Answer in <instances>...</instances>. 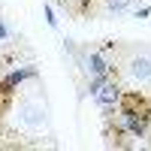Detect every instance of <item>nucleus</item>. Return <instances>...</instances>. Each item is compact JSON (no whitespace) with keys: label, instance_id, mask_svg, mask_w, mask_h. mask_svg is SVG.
Here are the masks:
<instances>
[{"label":"nucleus","instance_id":"obj_9","mask_svg":"<svg viewBox=\"0 0 151 151\" xmlns=\"http://www.w3.org/2000/svg\"><path fill=\"white\" fill-rule=\"evenodd\" d=\"M3 40H9V30H6V24L0 21V42H3Z\"/></svg>","mask_w":151,"mask_h":151},{"label":"nucleus","instance_id":"obj_8","mask_svg":"<svg viewBox=\"0 0 151 151\" xmlns=\"http://www.w3.org/2000/svg\"><path fill=\"white\" fill-rule=\"evenodd\" d=\"M45 15H48V24L58 27V18H55V9H52V6H45Z\"/></svg>","mask_w":151,"mask_h":151},{"label":"nucleus","instance_id":"obj_5","mask_svg":"<svg viewBox=\"0 0 151 151\" xmlns=\"http://www.w3.org/2000/svg\"><path fill=\"white\" fill-rule=\"evenodd\" d=\"M91 3L94 0H58V6H64L70 12H79V15H85V12L91 9Z\"/></svg>","mask_w":151,"mask_h":151},{"label":"nucleus","instance_id":"obj_6","mask_svg":"<svg viewBox=\"0 0 151 151\" xmlns=\"http://www.w3.org/2000/svg\"><path fill=\"white\" fill-rule=\"evenodd\" d=\"M130 3H133V0H103V6H106L109 15H121V12H127Z\"/></svg>","mask_w":151,"mask_h":151},{"label":"nucleus","instance_id":"obj_2","mask_svg":"<svg viewBox=\"0 0 151 151\" xmlns=\"http://www.w3.org/2000/svg\"><path fill=\"white\" fill-rule=\"evenodd\" d=\"M121 94H124V88H121V82H118V76H109V79H103V82H100V85L94 88V91H91L94 103L100 106V112H103V118L115 115Z\"/></svg>","mask_w":151,"mask_h":151},{"label":"nucleus","instance_id":"obj_3","mask_svg":"<svg viewBox=\"0 0 151 151\" xmlns=\"http://www.w3.org/2000/svg\"><path fill=\"white\" fill-rule=\"evenodd\" d=\"M127 73H130L133 82L151 85V55H133L127 60Z\"/></svg>","mask_w":151,"mask_h":151},{"label":"nucleus","instance_id":"obj_1","mask_svg":"<svg viewBox=\"0 0 151 151\" xmlns=\"http://www.w3.org/2000/svg\"><path fill=\"white\" fill-rule=\"evenodd\" d=\"M115 115L133 139H145V133L151 130V103L139 91H124L121 100H118Z\"/></svg>","mask_w":151,"mask_h":151},{"label":"nucleus","instance_id":"obj_7","mask_svg":"<svg viewBox=\"0 0 151 151\" xmlns=\"http://www.w3.org/2000/svg\"><path fill=\"white\" fill-rule=\"evenodd\" d=\"M148 15H151V6H148V3L136 9V18H148Z\"/></svg>","mask_w":151,"mask_h":151},{"label":"nucleus","instance_id":"obj_4","mask_svg":"<svg viewBox=\"0 0 151 151\" xmlns=\"http://www.w3.org/2000/svg\"><path fill=\"white\" fill-rule=\"evenodd\" d=\"M33 76H36V70H33V67H24V70H12V73L6 76V79L0 82V94H3V97H6V94H12V88H18L24 79H33Z\"/></svg>","mask_w":151,"mask_h":151}]
</instances>
